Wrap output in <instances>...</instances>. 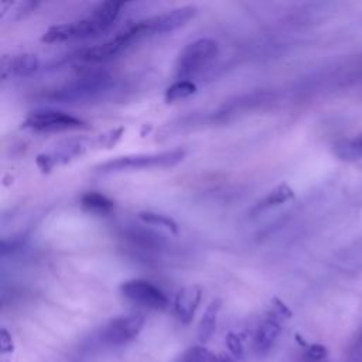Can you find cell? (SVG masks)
Masks as SVG:
<instances>
[{"label":"cell","instance_id":"6da1fadb","mask_svg":"<svg viewBox=\"0 0 362 362\" xmlns=\"http://www.w3.org/2000/svg\"><path fill=\"white\" fill-rule=\"evenodd\" d=\"M186 157V152L181 149L149 153V154H130L122 156L112 160H108L95 167L97 173L109 174V173H122V171H135V170H150V168H168L177 166Z\"/></svg>","mask_w":362,"mask_h":362},{"label":"cell","instance_id":"7a4b0ae2","mask_svg":"<svg viewBox=\"0 0 362 362\" xmlns=\"http://www.w3.org/2000/svg\"><path fill=\"white\" fill-rule=\"evenodd\" d=\"M218 53V44L211 39H200L190 43L180 53L177 60V76L180 81H189L193 75L208 65Z\"/></svg>","mask_w":362,"mask_h":362},{"label":"cell","instance_id":"3957f363","mask_svg":"<svg viewBox=\"0 0 362 362\" xmlns=\"http://www.w3.org/2000/svg\"><path fill=\"white\" fill-rule=\"evenodd\" d=\"M22 125L26 129H32L36 132H47V133L89 129L85 121L74 115H69L61 111H51V109H41V111H34L29 114Z\"/></svg>","mask_w":362,"mask_h":362},{"label":"cell","instance_id":"277c9868","mask_svg":"<svg viewBox=\"0 0 362 362\" xmlns=\"http://www.w3.org/2000/svg\"><path fill=\"white\" fill-rule=\"evenodd\" d=\"M145 327V317L142 314L121 316L111 320L100 334V340L107 345H125L135 340Z\"/></svg>","mask_w":362,"mask_h":362},{"label":"cell","instance_id":"5b68a950","mask_svg":"<svg viewBox=\"0 0 362 362\" xmlns=\"http://www.w3.org/2000/svg\"><path fill=\"white\" fill-rule=\"evenodd\" d=\"M121 293L130 302L152 310H164L168 306L166 293L149 281L132 279L121 285Z\"/></svg>","mask_w":362,"mask_h":362},{"label":"cell","instance_id":"8992f818","mask_svg":"<svg viewBox=\"0 0 362 362\" xmlns=\"http://www.w3.org/2000/svg\"><path fill=\"white\" fill-rule=\"evenodd\" d=\"M196 15H197V8L189 5V6H181V8L170 11V12L140 20V22H138V25H139L143 36H149V34H154V33L163 34V33H170L180 27H183Z\"/></svg>","mask_w":362,"mask_h":362},{"label":"cell","instance_id":"52a82bcc","mask_svg":"<svg viewBox=\"0 0 362 362\" xmlns=\"http://www.w3.org/2000/svg\"><path fill=\"white\" fill-rule=\"evenodd\" d=\"M139 39H142L140 32L138 30L136 23L132 26H128L126 29H123L122 32H119L114 39L108 40L107 43L89 48L82 54V60L85 61H104V60H109L115 55H118L121 51H123L126 47H129L132 43L138 41Z\"/></svg>","mask_w":362,"mask_h":362},{"label":"cell","instance_id":"ba28073f","mask_svg":"<svg viewBox=\"0 0 362 362\" xmlns=\"http://www.w3.org/2000/svg\"><path fill=\"white\" fill-rule=\"evenodd\" d=\"M101 34V30L98 26L94 23L93 19H83V20H76L71 23H64L58 26L50 27L44 36L41 37L43 43L47 44H54V43H61V41H68V40H78V39H88Z\"/></svg>","mask_w":362,"mask_h":362},{"label":"cell","instance_id":"9c48e42d","mask_svg":"<svg viewBox=\"0 0 362 362\" xmlns=\"http://www.w3.org/2000/svg\"><path fill=\"white\" fill-rule=\"evenodd\" d=\"M203 290L197 285H190L181 289L174 300V311L183 324H190L201 302Z\"/></svg>","mask_w":362,"mask_h":362},{"label":"cell","instance_id":"30bf717a","mask_svg":"<svg viewBox=\"0 0 362 362\" xmlns=\"http://www.w3.org/2000/svg\"><path fill=\"white\" fill-rule=\"evenodd\" d=\"M40 60L34 54H16L5 55L2 58V78H26L37 72Z\"/></svg>","mask_w":362,"mask_h":362},{"label":"cell","instance_id":"8fae6325","mask_svg":"<svg viewBox=\"0 0 362 362\" xmlns=\"http://www.w3.org/2000/svg\"><path fill=\"white\" fill-rule=\"evenodd\" d=\"M281 330H282L281 324L276 320L274 319L264 320L255 333L253 351L257 355H266L272 349V347L275 345L276 340L279 338Z\"/></svg>","mask_w":362,"mask_h":362},{"label":"cell","instance_id":"7c38bea8","mask_svg":"<svg viewBox=\"0 0 362 362\" xmlns=\"http://www.w3.org/2000/svg\"><path fill=\"white\" fill-rule=\"evenodd\" d=\"M295 199V192L288 186V185H279L278 187H275L272 190L267 196H264L259 203L255 204V207L252 208L250 214L252 215H259L264 211H269L275 207H279L290 200Z\"/></svg>","mask_w":362,"mask_h":362},{"label":"cell","instance_id":"4fadbf2b","mask_svg":"<svg viewBox=\"0 0 362 362\" xmlns=\"http://www.w3.org/2000/svg\"><path fill=\"white\" fill-rule=\"evenodd\" d=\"M122 6H123L122 2H104V4H100V5L94 9L93 16H90V19L94 20V23L98 26V29L101 30V33H104V32H107V30L114 25V22L118 19Z\"/></svg>","mask_w":362,"mask_h":362},{"label":"cell","instance_id":"5bb4252c","mask_svg":"<svg viewBox=\"0 0 362 362\" xmlns=\"http://www.w3.org/2000/svg\"><path fill=\"white\" fill-rule=\"evenodd\" d=\"M81 206L85 211L97 215H108L114 211L115 203L98 192H88L81 197Z\"/></svg>","mask_w":362,"mask_h":362},{"label":"cell","instance_id":"9a60e30c","mask_svg":"<svg viewBox=\"0 0 362 362\" xmlns=\"http://www.w3.org/2000/svg\"><path fill=\"white\" fill-rule=\"evenodd\" d=\"M221 307H222V300L221 299H214L208 304V307L206 309V311L201 317L200 326H199V340H200V342L206 344L213 337V334L217 328V320H218V314H220Z\"/></svg>","mask_w":362,"mask_h":362},{"label":"cell","instance_id":"2e32d148","mask_svg":"<svg viewBox=\"0 0 362 362\" xmlns=\"http://www.w3.org/2000/svg\"><path fill=\"white\" fill-rule=\"evenodd\" d=\"M334 153L342 160L362 159V135L355 139H345L334 146Z\"/></svg>","mask_w":362,"mask_h":362},{"label":"cell","instance_id":"e0dca14e","mask_svg":"<svg viewBox=\"0 0 362 362\" xmlns=\"http://www.w3.org/2000/svg\"><path fill=\"white\" fill-rule=\"evenodd\" d=\"M196 93H197V85L194 82H192V81H177L166 89L164 100H166V102L170 104V102L186 100V98L194 95Z\"/></svg>","mask_w":362,"mask_h":362},{"label":"cell","instance_id":"ac0fdd59","mask_svg":"<svg viewBox=\"0 0 362 362\" xmlns=\"http://www.w3.org/2000/svg\"><path fill=\"white\" fill-rule=\"evenodd\" d=\"M174 362H220V356L203 345H196L178 355Z\"/></svg>","mask_w":362,"mask_h":362},{"label":"cell","instance_id":"d6986e66","mask_svg":"<svg viewBox=\"0 0 362 362\" xmlns=\"http://www.w3.org/2000/svg\"><path fill=\"white\" fill-rule=\"evenodd\" d=\"M139 218H140L143 222H146V224L166 228V229L170 231L171 234H177V232H178L177 222H175L173 218L167 217V215H163V214H159V213H152V211H145V213H140V214H139Z\"/></svg>","mask_w":362,"mask_h":362},{"label":"cell","instance_id":"ffe728a7","mask_svg":"<svg viewBox=\"0 0 362 362\" xmlns=\"http://www.w3.org/2000/svg\"><path fill=\"white\" fill-rule=\"evenodd\" d=\"M227 345H228V349L231 351L234 358H241L243 355L242 341H241L239 335H236L235 333H229L227 335Z\"/></svg>","mask_w":362,"mask_h":362},{"label":"cell","instance_id":"44dd1931","mask_svg":"<svg viewBox=\"0 0 362 362\" xmlns=\"http://www.w3.org/2000/svg\"><path fill=\"white\" fill-rule=\"evenodd\" d=\"M307 358L317 362V361H323L327 356V349L324 345L321 344H311L307 347V352H306Z\"/></svg>","mask_w":362,"mask_h":362},{"label":"cell","instance_id":"7402d4cb","mask_svg":"<svg viewBox=\"0 0 362 362\" xmlns=\"http://www.w3.org/2000/svg\"><path fill=\"white\" fill-rule=\"evenodd\" d=\"M13 345V342H12V337L9 335V333L4 328L2 330V352L4 354H6V352H9V351H12V347Z\"/></svg>","mask_w":362,"mask_h":362},{"label":"cell","instance_id":"603a6c76","mask_svg":"<svg viewBox=\"0 0 362 362\" xmlns=\"http://www.w3.org/2000/svg\"><path fill=\"white\" fill-rule=\"evenodd\" d=\"M274 302L276 303V307L279 309V311H281L282 314H285V316H288V317H290V316H292L290 310H289V309H288V307H286V306H285V304H283V303H282L279 299H275Z\"/></svg>","mask_w":362,"mask_h":362},{"label":"cell","instance_id":"cb8c5ba5","mask_svg":"<svg viewBox=\"0 0 362 362\" xmlns=\"http://www.w3.org/2000/svg\"><path fill=\"white\" fill-rule=\"evenodd\" d=\"M218 356H220V362H235V359H234L231 355L221 354V355H218Z\"/></svg>","mask_w":362,"mask_h":362}]
</instances>
